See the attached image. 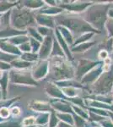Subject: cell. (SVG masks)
<instances>
[{
    "label": "cell",
    "mask_w": 113,
    "mask_h": 127,
    "mask_svg": "<svg viewBox=\"0 0 113 127\" xmlns=\"http://www.w3.org/2000/svg\"><path fill=\"white\" fill-rule=\"evenodd\" d=\"M108 5H97L90 8L88 13V20L92 25L101 29L106 19V10Z\"/></svg>",
    "instance_id": "cell-5"
},
{
    "label": "cell",
    "mask_w": 113,
    "mask_h": 127,
    "mask_svg": "<svg viewBox=\"0 0 113 127\" xmlns=\"http://www.w3.org/2000/svg\"><path fill=\"white\" fill-rule=\"evenodd\" d=\"M48 75L56 81H65L73 76V69L63 57H51Z\"/></svg>",
    "instance_id": "cell-2"
},
{
    "label": "cell",
    "mask_w": 113,
    "mask_h": 127,
    "mask_svg": "<svg viewBox=\"0 0 113 127\" xmlns=\"http://www.w3.org/2000/svg\"><path fill=\"white\" fill-rule=\"evenodd\" d=\"M110 115L112 116V119H113V114H112V113H110Z\"/></svg>",
    "instance_id": "cell-46"
},
{
    "label": "cell",
    "mask_w": 113,
    "mask_h": 127,
    "mask_svg": "<svg viewBox=\"0 0 113 127\" xmlns=\"http://www.w3.org/2000/svg\"><path fill=\"white\" fill-rule=\"evenodd\" d=\"M73 108L75 109V111H79V114L81 116H83L84 118H87V114H86V113H85V111H84V110L82 111V110H81V109H79V108H75V107H73Z\"/></svg>",
    "instance_id": "cell-39"
},
{
    "label": "cell",
    "mask_w": 113,
    "mask_h": 127,
    "mask_svg": "<svg viewBox=\"0 0 113 127\" xmlns=\"http://www.w3.org/2000/svg\"><path fill=\"white\" fill-rule=\"evenodd\" d=\"M102 56H103V59H106V57H107V53H106V51H101L100 54V57L101 58Z\"/></svg>",
    "instance_id": "cell-42"
},
{
    "label": "cell",
    "mask_w": 113,
    "mask_h": 127,
    "mask_svg": "<svg viewBox=\"0 0 113 127\" xmlns=\"http://www.w3.org/2000/svg\"><path fill=\"white\" fill-rule=\"evenodd\" d=\"M53 40L54 39L52 36H48L43 38V41L41 44V48L37 54L40 60H47V59L50 57L52 48Z\"/></svg>",
    "instance_id": "cell-8"
},
{
    "label": "cell",
    "mask_w": 113,
    "mask_h": 127,
    "mask_svg": "<svg viewBox=\"0 0 113 127\" xmlns=\"http://www.w3.org/2000/svg\"><path fill=\"white\" fill-rule=\"evenodd\" d=\"M58 127H73V126H69L68 124L67 123H64V122H59L58 125H57Z\"/></svg>",
    "instance_id": "cell-41"
},
{
    "label": "cell",
    "mask_w": 113,
    "mask_h": 127,
    "mask_svg": "<svg viewBox=\"0 0 113 127\" xmlns=\"http://www.w3.org/2000/svg\"><path fill=\"white\" fill-rule=\"evenodd\" d=\"M45 90H46V93H47V95L55 98V99H57V98H66V97H64V95H63V92L61 90H59L57 86H56L55 84L47 83V85L45 87Z\"/></svg>",
    "instance_id": "cell-14"
},
{
    "label": "cell",
    "mask_w": 113,
    "mask_h": 127,
    "mask_svg": "<svg viewBox=\"0 0 113 127\" xmlns=\"http://www.w3.org/2000/svg\"><path fill=\"white\" fill-rule=\"evenodd\" d=\"M18 48L20 49V51L21 52V54H24V53H30L31 52V48H30V42H24V43L21 44L20 46L18 47Z\"/></svg>",
    "instance_id": "cell-35"
},
{
    "label": "cell",
    "mask_w": 113,
    "mask_h": 127,
    "mask_svg": "<svg viewBox=\"0 0 113 127\" xmlns=\"http://www.w3.org/2000/svg\"><path fill=\"white\" fill-rule=\"evenodd\" d=\"M9 71H4L3 77L0 79V90L2 92L3 95V99H7V94H8V89H9Z\"/></svg>",
    "instance_id": "cell-16"
},
{
    "label": "cell",
    "mask_w": 113,
    "mask_h": 127,
    "mask_svg": "<svg viewBox=\"0 0 113 127\" xmlns=\"http://www.w3.org/2000/svg\"><path fill=\"white\" fill-rule=\"evenodd\" d=\"M0 69L3 71H9L11 69V66H10L9 64L7 63H3L0 61Z\"/></svg>",
    "instance_id": "cell-37"
},
{
    "label": "cell",
    "mask_w": 113,
    "mask_h": 127,
    "mask_svg": "<svg viewBox=\"0 0 113 127\" xmlns=\"http://www.w3.org/2000/svg\"><path fill=\"white\" fill-rule=\"evenodd\" d=\"M96 63L94 62H90V61L86 60H81L78 67V75H82L84 74H85L89 69H90L92 67H94Z\"/></svg>",
    "instance_id": "cell-19"
},
{
    "label": "cell",
    "mask_w": 113,
    "mask_h": 127,
    "mask_svg": "<svg viewBox=\"0 0 113 127\" xmlns=\"http://www.w3.org/2000/svg\"><path fill=\"white\" fill-rule=\"evenodd\" d=\"M56 116L57 117V119H60V120H63L64 123L70 124L71 126H73V119H72L70 114H65V113H56Z\"/></svg>",
    "instance_id": "cell-29"
},
{
    "label": "cell",
    "mask_w": 113,
    "mask_h": 127,
    "mask_svg": "<svg viewBox=\"0 0 113 127\" xmlns=\"http://www.w3.org/2000/svg\"><path fill=\"white\" fill-rule=\"evenodd\" d=\"M20 59L24 61H26V62H29V63H31V64H34L36 62H37L39 60V58H38V54H34V53H24V54H22L20 55Z\"/></svg>",
    "instance_id": "cell-22"
},
{
    "label": "cell",
    "mask_w": 113,
    "mask_h": 127,
    "mask_svg": "<svg viewBox=\"0 0 113 127\" xmlns=\"http://www.w3.org/2000/svg\"><path fill=\"white\" fill-rule=\"evenodd\" d=\"M26 32H27V35L29 36V37L34 38V39L37 40L38 42H42L43 37L38 33L36 26H30V27H29L28 29L26 30Z\"/></svg>",
    "instance_id": "cell-25"
},
{
    "label": "cell",
    "mask_w": 113,
    "mask_h": 127,
    "mask_svg": "<svg viewBox=\"0 0 113 127\" xmlns=\"http://www.w3.org/2000/svg\"><path fill=\"white\" fill-rule=\"evenodd\" d=\"M21 127H25V126H21ZM29 127H36V126H29Z\"/></svg>",
    "instance_id": "cell-47"
},
{
    "label": "cell",
    "mask_w": 113,
    "mask_h": 127,
    "mask_svg": "<svg viewBox=\"0 0 113 127\" xmlns=\"http://www.w3.org/2000/svg\"><path fill=\"white\" fill-rule=\"evenodd\" d=\"M3 99V95H2V92H1V90H0V100H2Z\"/></svg>",
    "instance_id": "cell-45"
},
{
    "label": "cell",
    "mask_w": 113,
    "mask_h": 127,
    "mask_svg": "<svg viewBox=\"0 0 113 127\" xmlns=\"http://www.w3.org/2000/svg\"><path fill=\"white\" fill-rule=\"evenodd\" d=\"M50 114L49 113H40V114L36 117V125L37 126H45L48 124Z\"/></svg>",
    "instance_id": "cell-24"
},
{
    "label": "cell",
    "mask_w": 113,
    "mask_h": 127,
    "mask_svg": "<svg viewBox=\"0 0 113 127\" xmlns=\"http://www.w3.org/2000/svg\"><path fill=\"white\" fill-rule=\"evenodd\" d=\"M113 81V67H112V70L103 74L94 85L95 93H109L112 87V84Z\"/></svg>",
    "instance_id": "cell-6"
},
{
    "label": "cell",
    "mask_w": 113,
    "mask_h": 127,
    "mask_svg": "<svg viewBox=\"0 0 113 127\" xmlns=\"http://www.w3.org/2000/svg\"><path fill=\"white\" fill-rule=\"evenodd\" d=\"M109 15L112 16V17H113V9H111L110 11H109Z\"/></svg>",
    "instance_id": "cell-44"
},
{
    "label": "cell",
    "mask_w": 113,
    "mask_h": 127,
    "mask_svg": "<svg viewBox=\"0 0 113 127\" xmlns=\"http://www.w3.org/2000/svg\"><path fill=\"white\" fill-rule=\"evenodd\" d=\"M19 1H0V15L6 13V12L11 10L13 8L18 5Z\"/></svg>",
    "instance_id": "cell-18"
},
{
    "label": "cell",
    "mask_w": 113,
    "mask_h": 127,
    "mask_svg": "<svg viewBox=\"0 0 113 127\" xmlns=\"http://www.w3.org/2000/svg\"><path fill=\"white\" fill-rule=\"evenodd\" d=\"M20 35H27L26 32H22V31H18L16 29H14L11 26H9L4 29L0 30V40H5L9 38L14 37Z\"/></svg>",
    "instance_id": "cell-12"
},
{
    "label": "cell",
    "mask_w": 113,
    "mask_h": 127,
    "mask_svg": "<svg viewBox=\"0 0 113 127\" xmlns=\"http://www.w3.org/2000/svg\"><path fill=\"white\" fill-rule=\"evenodd\" d=\"M49 71V62L48 60H39L34 63L30 68V73L36 81L42 80L48 75Z\"/></svg>",
    "instance_id": "cell-7"
},
{
    "label": "cell",
    "mask_w": 113,
    "mask_h": 127,
    "mask_svg": "<svg viewBox=\"0 0 113 127\" xmlns=\"http://www.w3.org/2000/svg\"><path fill=\"white\" fill-rule=\"evenodd\" d=\"M3 74H4V71H3V70H1V69H0V79H1L2 77H3Z\"/></svg>",
    "instance_id": "cell-43"
},
{
    "label": "cell",
    "mask_w": 113,
    "mask_h": 127,
    "mask_svg": "<svg viewBox=\"0 0 113 127\" xmlns=\"http://www.w3.org/2000/svg\"><path fill=\"white\" fill-rule=\"evenodd\" d=\"M10 109V114L14 116V117H18L21 114V108H20L19 106H13Z\"/></svg>",
    "instance_id": "cell-36"
},
{
    "label": "cell",
    "mask_w": 113,
    "mask_h": 127,
    "mask_svg": "<svg viewBox=\"0 0 113 127\" xmlns=\"http://www.w3.org/2000/svg\"><path fill=\"white\" fill-rule=\"evenodd\" d=\"M29 108L37 113H51L54 111L49 103L42 101H36V100L30 101L29 103Z\"/></svg>",
    "instance_id": "cell-9"
},
{
    "label": "cell",
    "mask_w": 113,
    "mask_h": 127,
    "mask_svg": "<svg viewBox=\"0 0 113 127\" xmlns=\"http://www.w3.org/2000/svg\"><path fill=\"white\" fill-rule=\"evenodd\" d=\"M35 19H36V24L40 26H44V27L50 28V29L54 28L55 26V20L52 16L36 14Z\"/></svg>",
    "instance_id": "cell-10"
},
{
    "label": "cell",
    "mask_w": 113,
    "mask_h": 127,
    "mask_svg": "<svg viewBox=\"0 0 113 127\" xmlns=\"http://www.w3.org/2000/svg\"><path fill=\"white\" fill-rule=\"evenodd\" d=\"M44 1H38V0H30V1H19V5L24 9H30L34 11L36 9H40L43 8L45 4Z\"/></svg>",
    "instance_id": "cell-13"
},
{
    "label": "cell",
    "mask_w": 113,
    "mask_h": 127,
    "mask_svg": "<svg viewBox=\"0 0 113 127\" xmlns=\"http://www.w3.org/2000/svg\"><path fill=\"white\" fill-rule=\"evenodd\" d=\"M54 20H57L62 26H66L67 28L76 32H85L88 31L94 32V30L90 26V24L85 23L79 19L73 18L72 16H57Z\"/></svg>",
    "instance_id": "cell-4"
},
{
    "label": "cell",
    "mask_w": 113,
    "mask_h": 127,
    "mask_svg": "<svg viewBox=\"0 0 113 127\" xmlns=\"http://www.w3.org/2000/svg\"><path fill=\"white\" fill-rule=\"evenodd\" d=\"M36 30H37L38 33L41 35V36H42L43 38L46 37V36H52V29H50V28H47V27H44V26H36Z\"/></svg>",
    "instance_id": "cell-30"
},
{
    "label": "cell",
    "mask_w": 113,
    "mask_h": 127,
    "mask_svg": "<svg viewBox=\"0 0 113 127\" xmlns=\"http://www.w3.org/2000/svg\"><path fill=\"white\" fill-rule=\"evenodd\" d=\"M100 69H97L96 70H94V71H91L90 74L88 75V76H86L85 79H84V81H93V80L96 79V77H97L98 75H100Z\"/></svg>",
    "instance_id": "cell-34"
},
{
    "label": "cell",
    "mask_w": 113,
    "mask_h": 127,
    "mask_svg": "<svg viewBox=\"0 0 113 127\" xmlns=\"http://www.w3.org/2000/svg\"><path fill=\"white\" fill-rule=\"evenodd\" d=\"M90 3H71V4H65L62 5V8L72 10V11H81L87 7Z\"/></svg>",
    "instance_id": "cell-23"
},
{
    "label": "cell",
    "mask_w": 113,
    "mask_h": 127,
    "mask_svg": "<svg viewBox=\"0 0 113 127\" xmlns=\"http://www.w3.org/2000/svg\"><path fill=\"white\" fill-rule=\"evenodd\" d=\"M75 124L77 126L79 127H82L84 125V120L83 119L79 118V117H77V116H75Z\"/></svg>",
    "instance_id": "cell-38"
},
{
    "label": "cell",
    "mask_w": 113,
    "mask_h": 127,
    "mask_svg": "<svg viewBox=\"0 0 113 127\" xmlns=\"http://www.w3.org/2000/svg\"><path fill=\"white\" fill-rule=\"evenodd\" d=\"M109 32H111V34L113 36V21L112 20L109 21Z\"/></svg>",
    "instance_id": "cell-40"
},
{
    "label": "cell",
    "mask_w": 113,
    "mask_h": 127,
    "mask_svg": "<svg viewBox=\"0 0 113 127\" xmlns=\"http://www.w3.org/2000/svg\"><path fill=\"white\" fill-rule=\"evenodd\" d=\"M61 12H62L61 8H56V7L51 6V7H49V8H42V9H40L37 14L48 15V16H52V15H56L57 14L61 13Z\"/></svg>",
    "instance_id": "cell-21"
},
{
    "label": "cell",
    "mask_w": 113,
    "mask_h": 127,
    "mask_svg": "<svg viewBox=\"0 0 113 127\" xmlns=\"http://www.w3.org/2000/svg\"><path fill=\"white\" fill-rule=\"evenodd\" d=\"M18 58H20V57L14 56V55H11V54H7V53L0 51V61H1V62L10 64L12 61H14V59H18Z\"/></svg>",
    "instance_id": "cell-26"
},
{
    "label": "cell",
    "mask_w": 113,
    "mask_h": 127,
    "mask_svg": "<svg viewBox=\"0 0 113 127\" xmlns=\"http://www.w3.org/2000/svg\"><path fill=\"white\" fill-rule=\"evenodd\" d=\"M48 124H49V127H56L58 125V119L56 116V112L55 111L51 112Z\"/></svg>",
    "instance_id": "cell-33"
},
{
    "label": "cell",
    "mask_w": 113,
    "mask_h": 127,
    "mask_svg": "<svg viewBox=\"0 0 113 127\" xmlns=\"http://www.w3.org/2000/svg\"><path fill=\"white\" fill-rule=\"evenodd\" d=\"M0 127H21V122L14 120H7L0 122Z\"/></svg>",
    "instance_id": "cell-27"
},
{
    "label": "cell",
    "mask_w": 113,
    "mask_h": 127,
    "mask_svg": "<svg viewBox=\"0 0 113 127\" xmlns=\"http://www.w3.org/2000/svg\"><path fill=\"white\" fill-rule=\"evenodd\" d=\"M0 51L17 57H20V55L22 54L18 47L11 44L6 40H0Z\"/></svg>",
    "instance_id": "cell-11"
},
{
    "label": "cell",
    "mask_w": 113,
    "mask_h": 127,
    "mask_svg": "<svg viewBox=\"0 0 113 127\" xmlns=\"http://www.w3.org/2000/svg\"><path fill=\"white\" fill-rule=\"evenodd\" d=\"M5 40L10 42L11 44L14 45V46L19 47L21 44L24 43V42H29V36L28 35H20V36H14V37L9 38V39H5Z\"/></svg>",
    "instance_id": "cell-20"
},
{
    "label": "cell",
    "mask_w": 113,
    "mask_h": 127,
    "mask_svg": "<svg viewBox=\"0 0 113 127\" xmlns=\"http://www.w3.org/2000/svg\"><path fill=\"white\" fill-rule=\"evenodd\" d=\"M29 42H30V48H31V53H34V54H38L39 49L41 48V44L42 42H38L37 40L34 39V38L29 37Z\"/></svg>",
    "instance_id": "cell-28"
},
{
    "label": "cell",
    "mask_w": 113,
    "mask_h": 127,
    "mask_svg": "<svg viewBox=\"0 0 113 127\" xmlns=\"http://www.w3.org/2000/svg\"><path fill=\"white\" fill-rule=\"evenodd\" d=\"M51 106H52V109H55L57 111L63 112V113H68L71 112V108L68 103H65V102L62 101V100L54 99L51 102Z\"/></svg>",
    "instance_id": "cell-15"
},
{
    "label": "cell",
    "mask_w": 113,
    "mask_h": 127,
    "mask_svg": "<svg viewBox=\"0 0 113 127\" xmlns=\"http://www.w3.org/2000/svg\"><path fill=\"white\" fill-rule=\"evenodd\" d=\"M10 66H11V69H29L32 67V65L34 64L26 62V61H24L22 59H20V58L14 59V61H12L11 63L9 64Z\"/></svg>",
    "instance_id": "cell-17"
},
{
    "label": "cell",
    "mask_w": 113,
    "mask_h": 127,
    "mask_svg": "<svg viewBox=\"0 0 113 127\" xmlns=\"http://www.w3.org/2000/svg\"><path fill=\"white\" fill-rule=\"evenodd\" d=\"M36 126V117L34 116H28L25 117L21 121V126Z\"/></svg>",
    "instance_id": "cell-31"
},
{
    "label": "cell",
    "mask_w": 113,
    "mask_h": 127,
    "mask_svg": "<svg viewBox=\"0 0 113 127\" xmlns=\"http://www.w3.org/2000/svg\"><path fill=\"white\" fill-rule=\"evenodd\" d=\"M9 83L20 86H37V81L33 79L29 69H11L9 70Z\"/></svg>",
    "instance_id": "cell-3"
},
{
    "label": "cell",
    "mask_w": 113,
    "mask_h": 127,
    "mask_svg": "<svg viewBox=\"0 0 113 127\" xmlns=\"http://www.w3.org/2000/svg\"><path fill=\"white\" fill-rule=\"evenodd\" d=\"M10 115H11V114H10V109L9 108H5V107L0 108V119L3 121L9 120Z\"/></svg>",
    "instance_id": "cell-32"
},
{
    "label": "cell",
    "mask_w": 113,
    "mask_h": 127,
    "mask_svg": "<svg viewBox=\"0 0 113 127\" xmlns=\"http://www.w3.org/2000/svg\"><path fill=\"white\" fill-rule=\"evenodd\" d=\"M35 16L36 14L34 11L20 7L18 3V5L10 11V26L18 31L26 32L29 27L36 25Z\"/></svg>",
    "instance_id": "cell-1"
}]
</instances>
